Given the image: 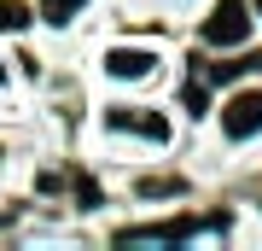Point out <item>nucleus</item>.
<instances>
[{"label":"nucleus","mask_w":262,"mask_h":251,"mask_svg":"<svg viewBox=\"0 0 262 251\" xmlns=\"http://www.w3.org/2000/svg\"><path fill=\"white\" fill-rule=\"evenodd\" d=\"M24 24H29L24 0H0V35H12V29H24Z\"/></svg>","instance_id":"6"},{"label":"nucleus","mask_w":262,"mask_h":251,"mask_svg":"<svg viewBox=\"0 0 262 251\" xmlns=\"http://www.w3.org/2000/svg\"><path fill=\"white\" fill-rule=\"evenodd\" d=\"M222 129L233 134V140L262 134V88H245V93H233V100L222 105Z\"/></svg>","instance_id":"1"},{"label":"nucleus","mask_w":262,"mask_h":251,"mask_svg":"<svg viewBox=\"0 0 262 251\" xmlns=\"http://www.w3.org/2000/svg\"><path fill=\"white\" fill-rule=\"evenodd\" d=\"M111 129H134V134H146V140H163V134H169V123H163V117H134V111H111Z\"/></svg>","instance_id":"4"},{"label":"nucleus","mask_w":262,"mask_h":251,"mask_svg":"<svg viewBox=\"0 0 262 251\" xmlns=\"http://www.w3.org/2000/svg\"><path fill=\"white\" fill-rule=\"evenodd\" d=\"M256 12H262V6H256Z\"/></svg>","instance_id":"8"},{"label":"nucleus","mask_w":262,"mask_h":251,"mask_svg":"<svg viewBox=\"0 0 262 251\" xmlns=\"http://www.w3.org/2000/svg\"><path fill=\"white\" fill-rule=\"evenodd\" d=\"M140 193H146V199H169V193H181V181H163V176H158V181H140Z\"/></svg>","instance_id":"7"},{"label":"nucleus","mask_w":262,"mask_h":251,"mask_svg":"<svg viewBox=\"0 0 262 251\" xmlns=\"http://www.w3.org/2000/svg\"><path fill=\"white\" fill-rule=\"evenodd\" d=\"M151 65H158V59H151L146 47H117V53L105 59V70H111V76H151Z\"/></svg>","instance_id":"3"},{"label":"nucleus","mask_w":262,"mask_h":251,"mask_svg":"<svg viewBox=\"0 0 262 251\" xmlns=\"http://www.w3.org/2000/svg\"><path fill=\"white\" fill-rule=\"evenodd\" d=\"M82 6H88V0H41V18H47V24H70Z\"/></svg>","instance_id":"5"},{"label":"nucleus","mask_w":262,"mask_h":251,"mask_svg":"<svg viewBox=\"0 0 262 251\" xmlns=\"http://www.w3.org/2000/svg\"><path fill=\"white\" fill-rule=\"evenodd\" d=\"M245 35H251V18H245V0H222V6L210 12V24H204V41H210V47H239Z\"/></svg>","instance_id":"2"}]
</instances>
